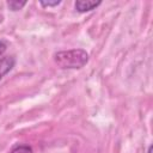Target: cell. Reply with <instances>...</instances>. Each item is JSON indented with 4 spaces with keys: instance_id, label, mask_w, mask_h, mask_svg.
I'll list each match as a JSON object with an SVG mask.
<instances>
[{
    "instance_id": "6da1fadb",
    "label": "cell",
    "mask_w": 153,
    "mask_h": 153,
    "mask_svg": "<svg viewBox=\"0 0 153 153\" xmlns=\"http://www.w3.org/2000/svg\"><path fill=\"white\" fill-rule=\"evenodd\" d=\"M54 61L62 69H78L88 61V54L84 49H71L54 54Z\"/></svg>"
},
{
    "instance_id": "7a4b0ae2",
    "label": "cell",
    "mask_w": 153,
    "mask_h": 153,
    "mask_svg": "<svg viewBox=\"0 0 153 153\" xmlns=\"http://www.w3.org/2000/svg\"><path fill=\"white\" fill-rule=\"evenodd\" d=\"M102 4V1H91V0H78L75 1L74 6H75V10L80 13H84V12H88V11H92L94 10L96 7H98L99 5Z\"/></svg>"
},
{
    "instance_id": "3957f363",
    "label": "cell",
    "mask_w": 153,
    "mask_h": 153,
    "mask_svg": "<svg viewBox=\"0 0 153 153\" xmlns=\"http://www.w3.org/2000/svg\"><path fill=\"white\" fill-rule=\"evenodd\" d=\"M16 65V59L13 56H6L0 59V80L12 71V68Z\"/></svg>"
},
{
    "instance_id": "277c9868",
    "label": "cell",
    "mask_w": 153,
    "mask_h": 153,
    "mask_svg": "<svg viewBox=\"0 0 153 153\" xmlns=\"http://www.w3.org/2000/svg\"><path fill=\"white\" fill-rule=\"evenodd\" d=\"M10 153H32V148L27 145H17Z\"/></svg>"
},
{
    "instance_id": "5b68a950",
    "label": "cell",
    "mask_w": 153,
    "mask_h": 153,
    "mask_svg": "<svg viewBox=\"0 0 153 153\" xmlns=\"http://www.w3.org/2000/svg\"><path fill=\"white\" fill-rule=\"evenodd\" d=\"M26 5V1H7V6L11 11H19Z\"/></svg>"
},
{
    "instance_id": "8992f818",
    "label": "cell",
    "mask_w": 153,
    "mask_h": 153,
    "mask_svg": "<svg viewBox=\"0 0 153 153\" xmlns=\"http://www.w3.org/2000/svg\"><path fill=\"white\" fill-rule=\"evenodd\" d=\"M39 4L43 6V7H54V6H57L61 4V0H55V1H39Z\"/></svg>"
},
{
    "instance_id": "52a82bcc",
    "label": "cell",
    "mask_w": 153,
    "mask_h": 153,
    "mask_svg": "<svg viewBox=\"0 0 153 153\" xmlns=\"http://www.w3.org/2000/svg\"><path fill=\"white\" fill-rule=\"evenodd\" d=\"M6 49H7V44L4 41H0V56L6 51Z\"/></svg>"
},
{
    "instance_id": "ba28073f",
    "label": "cell",
    "mask_w": 153,
    "mask_h": 153,
    "mask_svg": "<svg viewBox=\"0 0 153 153\" xmlns=\"http://www.w3.org/2000/svg\"><path fill=\"white\" fill-rule=\"evenodd\" d=\"M2 20H4V16H2V14H0V24L2 23Z\"/></svg>"
},
{
    "instance_id": "9c48e42d",
    "label": "cell",
    "mask_w": 153,
    "mask_h": 153,
    "mask_svg": "<svg viewBox=\"0 0 153 153\" xmlns=\"http://www.w3.org/2000/svg\"><path fill=\"white\" fill-rule=\"evenodd\" d=\"M151 151H152V146L148 147V153H151Z\"/></svg>"
}]
</instances>
